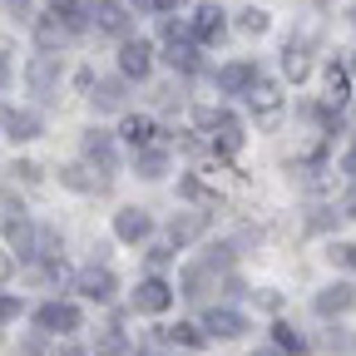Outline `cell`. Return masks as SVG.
Instances as JSON below:
<instances>
[{"label":"cell","instance_id":"cell-1","mask_svg":"<svg viewBox=\"0 0 356 356\" xmlns=\"http://www.w3.org/2000/svg\"><path fill=\"white\" fill-rule=\"evenodd\" d=\"M0 233L10 243V257L35 262V222H30V213L15 193H0Z\"/></svg>","mask_w":356,"mask_h":356},{"label":"cell","instance_id":"cell-2","mask_svg":"<svg viewBox=\"0 0 356 356\" xmlns=\"http://www.w3.org/2000/svg\"><path fill=\"white\" fill-rule=\"evenodd\" d=\"M228 267H233V248H228V243H222V248H208V257H198V262L184 267V297L203 302V297L213 292L218 273H228Z\"/></svg>","mask_w":356,"mask_h":356},{"label":"cell","instance_id":"cell-3","mask_svg":"<svg viewBox=\"0 0 356 356\" xmlns=\"http://www.w3.org/2000/svg\"><path fill=\"white\" fill-rule=\"evenodd\" d=\"M243 99H248V109L257 114V124H262V129H277V124H282V109H287V104H282V89L267 79V74H257V79H252V89H248Z\"/></svg>","mask_w":356,"mask_h":356},{"label":"cell","instance_id":"cell-4","mask_svg":"<svg viewBox=\"0 0 356 356\" xmlns=\"http://www.w3.org/2000/svg\"><path fill=\"white\" fill-rule=\"evenodd\" d=\"M193 119H198V129L213 134V149H218V154H238V149H243V124H238L228 109H198Z\"/></svg>","mask_w":356,"mask_h":356},{"label":"cell","instance_id":"cell-5","mask_svg":"<svg viewBox=\"0 0 356 356\" xmlns=\"http://www.w3.org/2000/svg\"><path fill=\"white\" fill-rule=\"evenodd\" d=\"M163 60H168L173 70H184V74H193V70H198V40H193V35H184L173 20H163Z\"/></svg>","mask_w":356,"mask_h":356},{"label":"cell","instance_id":"cell-6","mask_svg":"<svg viewBox=\"0 0 356 356\" xmlns=\"http://www.w3.org/2000/svg\"><path fill=\"white\" fill-rule=\"evenodd\" d=\"M84 159L95 163V173H99V178L119 173V144H114V134L89 129V134H84Z\"/></svg>","mask_w":356,"mask_h":356},{"label":"cell","instance_id":"cell-7","mask_svg":"<svg viewBox=\"0 0 356 356\" xmlns=\"http://www.w3.org/2000/svg\"><path fill=\"white\" fill-rule=\"evenodd\" d=\"M35 327L50 332V337H70V332H79V307L74 302H44L35 312Z\"/></svg>","mask_w":356,"mask_h":356},{"label":"cell","instance_id":"cell-8","mask_svg":"<svg viewBox=\"0 0 356 356\" xmlns=\"http://www.w3.org/2000/svg\"><path fill=\"white\" fill-rule=\"evenodd\" d=\"M248 332V317L238 307H208L203 312V337H218V341H233Z\"/></svg>","mask_w":356,"mask_h":356},{"label":"cell","instance_id":"cell-9","mask_svg":"<svg viewBox=\"0 0 356 356\" xmlns=\"http://www.w3.org/2000/svg\"><path fill=\"white\" fill-rule=\"evenodd\" d=\"M74 287L89 297V302H114V292H119V282H114V273H109V267H79V273H74Z\"/></svg>","mask_w":356,"mask_h":356},{"label":"cell","instance_id":"cell-10","mask_svg":"<svg viewBox=\"0 0 356 356\" xmlns=\"http://www.w3.org/2000/svg\"><path fill=\"white\" fill-rule=\"evenodd\" d=\"M119 139H124L134 154L159 149V124H154L149 114H124V124H119Z\"/></svg>","mask_w":356,"mask_h":356},{"label":"cell","instance_id":"cell-11","mask_svg":"<svg viewBox=\"0 0 356 356\" xmlns=\"http://www.w3.org/2000/svg\"><path fill=\"white\" fill-rule=\"evenodd\" d=\"M119 70H124V79H144L154 70V44L149 40H124L119 44Z\"/></svg>","mask_w":356,"mask_h":356},{"label":"cell","instance_id":"cell-12","mask_svg":"<svg viewBox=\"0 0 356 356\" xmlns=\"http://www.w3.org/2000/svg\"><path fill=\"white\" fill-rule=\"evenodd\" d=\"M25 84L35 89L40 99H50L55 89H60V60H55V55H35L30 70H25Z\"/></svg>","mask_w":356,"mask_h":356},{"label":"cell","instance_id":"cell-13","mask_svg":"<svg viewBox=\"0 0 356 356\" xmlns=\"http://www.w3.org/2000/svg\"><path fill=\"white\" fill-rule=\"evenodd\" d=\"M282 70H287V79H297V84L312 74V35H292V40H287Z\"/></svg>","mask_w":356,"mask_h":356},{"label":"cell","instance_id":"cell-14","mask_svg":"<svg viewBox=\"0 0 356 356\" xmlns=\"http://www.w3.org/2000/svg\"><path fill=\"white\" fill-rule=\"evenodd\" d=\"M208 233V213H178L173 222H168V248H188V243H198Z\"/></svg>","mask_w":356,"mask_h":356},{"label":"cell","instance_id":"cell-15","mask_svg":"<svg viewBox=\"0 0 356 356\" xmlns=\"http://www.w3.org/2000/svg\"><path fill=\"white\" fill-rule=\"evenodd\" d=\"M168 302H173V287L163 277H144L139 292H134V307L139 312H168Z\"/></svg>","mask_w":356,"mask_h":356},{"label":"cell","instance_id":"cell-16","mask_svg":"<svg viewBox=\"0 0 356 356\" xmlns=\"http://www.w3.org/2000/svg\"><path fill=\"white\" fill-rule=\"evenodd\" d=\"M252 79H257V65H248V60L222 65V70H218V89H222V95H248Z\"/></svg>","mask_w":356,"mask_h":356},{"label":"cell","instance_id":"cell-17","mask_svg":"<svg viewBox=\"0 0 356 356\" xmlns=\"http://www.w3.org/2000/svg\"><path fill=\"white\" fill-rule=\"evenodd\" d=\"M312 307H317L322 317H337V312H351V307H356V287H351V282L322 287V292H317V302H312Z\"/></svg>","mask_w":356,"mask_h":356},{"label":"cell","instance_id":"cell-18","mask_svg":"<svg viewBox=\"0 0 356 356\" xmlns=\"http://www.w3.org/2000/svg\"><path fill=\"white\" fill-rule=\"evenodd\" d=\"M114 233H119L124 243H144V238H149V213H144V208H119V213H114Z\"/></svg>","mask_w":356,"mask_h":356},{"label":"cell","instance_id":"cell-19","mask_svg":"<svg viewBox=\"0 0 356 356\" xmlns=\"http://www.w3.org/2000/svg\"><path fill=\"white\" fill-rule=\"evenodd\" d=\"M222 30H228V20H222L218 6H203V10L193 15V40H198V44H218Z\"/></svg>","mask_w":356,"mask_h":356},{"label":"cell","instance_id":"cell-20","mask_svg":"<svg viewBox=\"0 0 356 356\" xmlns=\"http://www.w3.org/2000/svg\"><path fill=\"white\" fill-rule=\"evenodd\" d=\"M50 15H55L70 35H79V30L89 25V6H84V0H50Z\"/></svg>","mask_w":356,"mask_h":356},{"label":"cell","instance_id":"cell-21","mask_svg":"<svg viewBox=\"0 0 356 356\" xmlns=\"http://www.w3.org/2000/svg\"><path fill=\"white\" fill-rule=\"evenodd\" d=\"M89 20H95L99 30H109V35H124V30H129V15H124V6H114V0L89 6Z\"/></svg>","mask_w":356,"mask_h":356},{"label":"cell","instance_id":"cell-22","mask_svg":"<svg viewBox=\"0 0 356 356\" xmlns=\"http://www.w3.org/2000/svg\"><path fill=\"white\" fill-rule=\"evenodd\" d=\"M6 129H10V139H15V144H25V139H40V129H44V124H40L35 109H10V114H6Z\"/></svg>","mask_w":356,"mask_h":356},{"label":"cell","instance_id":"cell-23","mask_svg":"<svg viewBox=\"0 0 356 356\" xmlns=\"http://www.w3.org/2000/svg\"><path fill=\"white\" fill-rule=\"evenodd\" d=\"M134 168H139V178H163L168 173V154L163 149H144V154H134Z\"/></svg>","mask_w":356,"mask_h":356},{"label":"cell","instance_id":"cell-24","mask_svg":"<svg viewBox=\"0 0 356 356\" xmlns=\"http://www.w3.org/2000/svg\"><path fill=\"white\" fill-rule=\"evenodd\" d=\"M346 99H351V84H346V70H341V65H327V104H337V109H341Z\"/></svg>","mask_w":356,"mask_h":356},{"label":"cell","instance_id":"cell-25","mask_svg":"<svg viewBox=\"0 0 356 356\" xmlns=\"http://www.w3.org/2000/svg\"><path fill=\"white\" fill-rule=\"evenodd\" d=\"M95 104L99 109H124V79H99L95 84Z\"/></svg>","mask_w":356,"mask_h":356},{"label":"cell","instance_id":"cell-26","mask_svg":"<svg viewBox=\"0 0 356 356\" xmlns=\"http://www.w3.org/2000/svg\"><path fill=\"white\" fill-rule=\"evenodd\" d=\"M163 337H168V341H178V346H203V341H208V337H203V327H193V322L163 327Z\"/></svg>","mask_w":356,"mask_h":356},{"label":"cell","instance_id":"cell-27","mask_svg":"<svg viewBox=\"0 0 356 356\" xmlns=\"http://www.w3.org/2000/svg\"><path fill=\"white\" fill-rule=\"evenodd\" d=\"M60 178L70 188H79V193H95V188H104L99 178H89V168H79V163H70V168H60Z\"/></svg>","mask_w":356,"mask_h":356},{"label":"cell","instance_id":"cell-28","mask_svg":"<svg viewBox=\"0 0 356 356\" xmlns=\"http://www.w3.org/2000/svg\"><path fill=\"white\" fill-rule=\"evenodd\" d=\"M35 35H40L44 50H55V44H65V40H70V30H65L55 15H50V20H40V25H35Z\"/></svg>","mask_w":356,"mask_h":356},{"label":"cell","instance_id":"cell-29","mask_svg":"<svg viewBox=\"0 0 356 356\" xmlns=\"http://www.w3.org/2000/svg\"><path fill=\"white\" fill-rule=\"evenodd\" d=\"M95 351H99V356H124V351H129V337H124L119 327H109V332L95 341Z\"/></svg>","mask_w":356,"mask_h":356},{"label":"cell","instance_id":"cell-30","mask_svg":"<svg viewBox=\"0 0 356 356\" xmlns=\"http://www.w3.org/2000/svg\"><path fill=\"white\" fill-rule=\"evenodd\" d=\"M238 25H243L248 35H267V25H273V15H267V10H257V6H248Z\"/></svg>","mask_w":356,"mask_h":356},{"label":"cell","instance_id":"cell-31","mask_svg":"<svg viewBox=\"0 0 356 356\" xmlns=\"http://www.w3.org/2000/svg\"><path fill=\"white\" fill-rule=\"evenodd\" d=\"M273 341H277V351H307V341H302L287 322H277V327H273Z\"/></svg>","mask_w":356,"mask_h":356},{"label":"cell","instance_id":"cell-32","mask_svg":"<svg viewBox=\"0 0 356 356\" xmlns=\"http://www.w3.org/2000/svg\"><path fill=\"white\" fill-rule=\"evenodd\" d=\"M327 257H332L337 267H346V273H356V243H332Z\"/></svg>","mask_w":356,"mask_h":356},{"label":"cell","instance_id":"cell-33","mask_svg":"<svg viewBox=\"0 0 356 356\" xmlns=\"http://www.w3.org/2000/svg\"><path fill=\"white\" fill-rule=\"evenodd\" d=\"M178 188H184L188 198H198L203 208H218V193H213V188H203V184H198V178H184V184H178Z\"/></svg>","mask_w":356,"mask_h":356},{"label":"cell","instance_id":"cell-34","mask_svg":"<svg viewBox=\"0 0 356 356\" xmlns=\"http://www.w3.org/2000/svg\"><path fill=\"white\" fill-rule=\"evenodd\" d=\"M20 317V297H0V327Z\"/></svg>","mask_w":356,"mask_h":356},{"label":"cell","instance_id":"cell-35","mask_svg":"<svg viewBox=\"0 0 356 356\" xmlns=\"http://www.w3.org/2000/svg\"><path fill=\"white\" fill-rule=\"evenodd\" d=\"M168 257H173V248H168V243H154V248H149V262H154V267H163Z\"/></svg>","mask_w":356,"mask_h":356},{"label":"cell","instance_id":"cell-36","mask_svg":"<svg viewBox=\"0 0 356 356\" xmlns=\"http://www.w3.org/2000/svg\"><path fill=\"white\" fill-rule=\"evenodd\" d=\"M341 173H351V178H356V144L346 149V163H341Z\"/></svg>","mask_w":356,"mask_h":356},{"label":"cell","instance_id":"cell-37","mask_svg":"<svg viewBox=\"0 0 356 356\" xmlns=\"http://www.w3.org/2000/svg\"><path fill=\"white\" fill-rule=\"evenodd\" d=\"M341 208H346V218H356V184H351V193L341 198Z\"/></svg>","mask_w":356,"mask_h":356},{"label":"cell","instance_id":"cell-38","mask_svg":"<svg viewBox=\"0 0 356 356\" xmlns=\"http://www.w3.org/2000/svg\"><path fill=\"white\" fill-rule=\"evenodd\" d=\"M173 6H178V0H149L144 10H159V15H163V10H173Z\"/></svg>","mask_w":356,"mask_h":356},{"label":"cell","instance_id":"cell-39","mask_svg":"<svg viewBox=\"0 0 356 356\" xmlns=\"http://www.w3.org/2000/svg\"><path fill=\"white\" fill-rule=\"evenodd\" d=\"M10 262H15L10 252H0V282H6V277H10Z\"/></svg>","mask_w":356,"mask_h":356},{"label":"cell","instance_id":"cell-40","mask_svg":"<svg viewBox=\"0 0 356 356\" xmlns=\"http://www.w3.org/2000/svg\"><path fill=\"white\" fill-rule=\"evenodd\" d=\"M6 6H10L15 15H25V10H30V0H6Z\"/></svg>","mask_w":356,"mask_h":356},{"label":"cell","instance_id":"cell-41","mask_svg":"<svg viewBox=\"0 0 356 356\" xmlns=\"http://www.w3.org/2000/svg\"><path fill=\"white\" fill-rule=\"evenodd\" d=\"M6 79H10V65H6V55H0V89H6Z\"/></svg>","mask_w":356,"mask_h":356},{"label":"cell","instance_id":"cell-42","mask_svg":"<svg viewBox=\"0 0 356 356\" xmlns=\"http://www.w3.org/2000/svg\"><path fill=\"white\" fill-rule=\"evenodd\" d=\"M257 356H282V351H277V346H262V351H257Z\"/></svg>","mask_w":356,"mask_h":356},{"label":"cell","instance_id":"cell-43","mask_svg":"<svg viewBox=\"0 0 356 356\" xmlns=\"http://www.w3.org/2000/svg\"><path fill=\"white\" fill-rule=\"evenodd\" d=\"M351 25H356V10H351Z\"/></svg>","mask_w":356,"mask_h":356},{"label":"cell","instance_id":"cell-44","mask_svg":"<svg viewBox=\"0 0 356 356\" xmlns=\"http://www.w3.org/2000/svg\"><path fill=\"white\" fill-rule=\"evenodd\" d=\"M0 124H6V114H0Z\"/></svg>","mask_w":356,"mask_h":356},{"label":"cell","instance_id":"cell-45","mask_svg":"<svg viewBox=\"0 0 356 356\" xmlns=\"http://www.w3.org/2000/svg\"><path fill=\"white\" fill-rule=\"evenodd\" d=\"M351 65H356V55H351Z\"/></svg>","mask_w":356,"mask_h":356}]
</instances>
